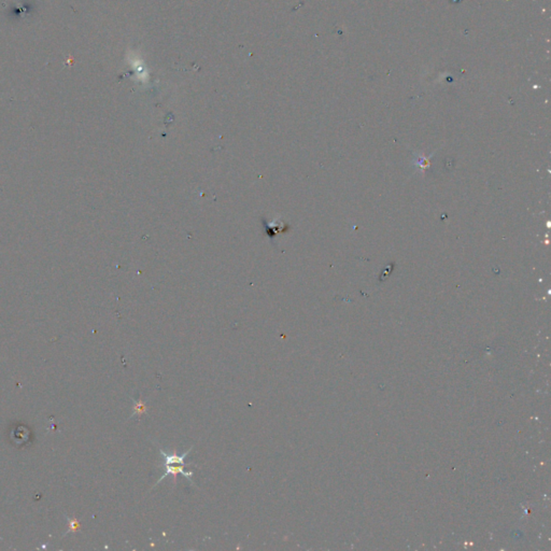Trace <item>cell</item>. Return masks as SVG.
Wrapping results in <instances>:
<instances>
[{"label":"cell","mask_w":551,"mask_h":551,"mask_svg":"<svg viewBox=\"0 0 551 551\" xmlns=\"http://www.w3.org/2000/svg\"><path fill=\"white\" fill-rule=\"evenodd\" d=\"M163 466H164V470H165V471H164V474H163V476L158 478V480H157V483L154 484V487H157V485H158V484L160 483V481L163 480V479H165L167 476H169V475L172 476V479H173V485H176V484H177V475H178V474H181L182 476H184V477L187 479V480H189V482H191V484H194V482H193V480H192V477L194 476V472H186V471L184 470V466H183V465L173 466L172 464H171V465H170V464H163ZM154 487H153V488H154Z\"/></svg>","instance_id":"6da1fadb"},{"label":"cell","mask_w":551,"mask_h":551,"mask_svg":"<svg viewBox=\"0 0 551 551\" xmlns=\"http://www.w3.org/2000/svg\"><path fill=\"white\" fill-rule=\"evenodd\" d=\"M191 450H192V448H190L187 451L183 452L181 456H178L176 451H173L172 453H167L158 446V451L164 458V464H170V465L171 464H179V465L187 466V464L184 461H185V458L187 457V455H189V453L191 452Z\"/></svg>","instance_id":"7a4b0ae2"},{"label":"cell","mask_w":551,"mask_h":551,"mask_svg":"<svg viewBox=\"0 0 551 551\" xmlns=\"http://www.w3.org/2000/svg\"><path fill=\"white\" fill-rule=\"evenodd\" d=\"M133 403H134V407H133V414L131 418H134L136 416H142V414L147 412V405L145 401H142L141 399L137 400L135 399L131 396Z\"/></svg>","instance_id":"3957f363"}]
</instances>
